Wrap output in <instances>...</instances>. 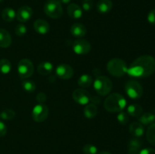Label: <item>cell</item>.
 Masks as SVG:
<instances>
[{
  "mask_svg": "<svg viewBox=\"0 0 155 154\" xmlns=\"http://www.w3.org/2000/svg\"><path fill=\"white\" fill-rule=\"evenodd\" d=\"M154 72L155 59L150 55H142L136 58L127 70V73L135 78H145Z\"/></svg>",
  "mask_w": 155,
  "mask_h": 154,
  "instance_id": "6da1fadb",
  "label": "cell"
},
{
  "mask_svg": "<svg viewBox=\"0 0 155 154\" xmlns=\"http://www.w3.org/2000/svg\"><path fill=\"white\" fill-rule=\"evenodd\" d=\"M127 106V101L122 95L119 93L110 94L104 102V107L110 113H119Z\"/></svg>",
  "mask_w": 155,
  "mask_h": 154,
  "instance_id": "7a4b0ae2",
  "label": "cell"
},
{
  "mask_svg": "<svg viewBox=\"0 0 155 154\" xmlns=\"http://www.w3.org/2000/svg\"><path fill=\"white\" fill-rule=\"evenodd\" d=\"M107 70L111 75L122 77L127 73L128 66L127 63L120 58H113L107 63Z\"/></svg>",
  "mask_w": 155,
  "mask_h": 154,
  "instance_id": "3957f363",
  "label": "cell"
},
{
  "mask_svg": "<svg viewBox=\"0 0 155 154\" xmlns=\"http://www.w3.org/2000/svg\"><path fill=\"white\" fill-rule=\"evenodd\" d=\"M95 91L101 96L109 95L113 88L111 80L104 75H98L96 77L93 83Z\"/></svg>",
  "mask_w": 155,
  "mask_h": 154,
  "instance_id": "277c9868",
  "label": "cell"
},
{
  "mask_svg": "<svg viewBox=\"0 0 155 154\" xmlns=\"http://www.w3.org/2000/svg\"><path fill=\"white\" fill-rule=\"evenodd\" d=\"M45 14L53 19H58L62 16L63 8L58 0H48L44 5Z\"/></svg>",
  "mask_w": 155,
  "mask_h": 154,
  "instance_id": "5b68a950",
  "label": "cell"
},
{
  "mask_svg": "<svg viewBox=\"0 0 155 154\" xmlns=\"http://www.w3.org/2000/svg\"><path fill=\"white\" fill-rule=\"evenodd\" d=\"M125 92L132 99H139L142 96V86L136 80H130L125 85Z\"/></svg>",
  "mask_w": 155,
  "mask_h": 154,
  "instance_id": "8992f818",
  "label": "cell"
},
{
  "mask_svg": "<svg viewBox=\"0 0 155 154\" xmlns=\"http://www.w3.org/2000/svg\"><path fill=\"white\" fill-rule=\"evenodd\" d=\"M33 70H34V66L31 60L29 59H21L18 63V72L21 78H29L33 75Z\"/></svg>",
  "mask_w": 155,
  "mask_h": 154,
  "instance_id": "52a82bcc",
  "label": "cell"
},
{
  "mask_svg": "<svg viewBox=\"0 0 155 154\" xmlns=\"http://www.w3.org/2000/svg\"><path fill=\"white\" fill-rule=\"evenodd\" d=\"M48 108L43 104H39L35 106L32 111V117L37 122H44L48 118Z\"/></svg>",
  "mask_w": 155,
  "mask_h": 154,
  "instance_id": "ba28073f",
  "label": "cell"
},
{
  "mask_svg": "<svg viewBox=\"0 0 155 154\" xmlns=\"http://www.w3.org/2000/svg\"><path fill=\"white\" fill-rule=\"evenodd\" d=\"M72 48L77 54L84 55L91 51V44L86 39H79L74 41Z\"/></svg>",
  "mask_w": 155,
  "mask_h": 154,
  "instance_id": "9c48e42d",
  "label": "cell"
},
{
  "mask_svg": "<svg viewBox=\"0 0 155 154\" xmlns=\"http://www.w3.org/2000/svg\"><path fill=\"white\" fill-rule=\"evenodd\" d=\"M73 98L77 104L86 105L90 102L91 95L87 91L83 88H77L73 92Z\"/></svg>",
  "mask_w": 155,
  "mask_h": 154,
  "instance_id": "30bf717a",
  "label": "cell"
},
{
  "mask_svg": "<svg viewBox=\"0 0 155 154\" xmlns=\"http://www.w3.org/2000/svg\"><path fill=\"white\" fill-rule=\"evenodd\" d=\"M56 75L61 79H70L74 75V69L70 65L62 63L56 68Z\"/></svg>",
  "mask_w": 155,
  "mask_h": 154,
  "instance_id": "8fae6325",
  "label": "cell"
},
{
  "mask_svg": "<svg viewBox=\"0 0 155 154\" xmlns=\"http://www.w3.org/2000/svg\"><path fill=\"white\" fill-rule=\"evenodd\" d=\"M33 16V9L27 5L22 6L16 13V18L19 22L26 23L30 21Z\"/></svg>",
  "mask_w": 155,
  "mask_h": 154,
  "instance_id": "7c38bea8",
  "label": "cell"
},
{
  "mask_svg": "<svg viewBox=\"0 0 155 154\" xmlns=\"http://www.w3.org/2000/svg\"><path fill=\"white\" fill-rule=\"evenodd\" d=\"M33 28L35 31L40 35H45L49 31V24L46 21L42 19H38L33 24Z\"/></svg>",
  "mask_w": 155,
  "mask_h": 154,
  "instance_id": "4fadbf2b",
  "label": "cell"
},
{
  "mask_svg": "<svg viewBox=\"0 0 155 154\" xmlns=\"http://www.w3.org/2000/svg\"><path fill=\"white\" fill-rule=\"evenodd\" d=\"M142 141L139 137L131 139L129 142L128 153L129 154H139L142 149Z\"/></svg>",
  "mask_w": 155,
  "mask_h": 154,
  "instance_id": "5bb4252c",
  "label": "cell"
},
{
  "mask_svg": "<svg viewBox=\"0 0 155 154\" xmlns=\"http://www.w3.org/2000/svg\"><path fill=\"white\" fill-rule=\"evenodd\" d=\"M86 27L80 23H75L71 27V33L74 37L82 38L86 36Z\"/></svg>",
  "mask_w": 155,
  "mask_h": 154,
  "instance_id": "9a60e30c",
  "label": "cell"
},
{
  "mask_svg": "<svg viewBox=\"0 0 155 154\" xmlns=\"http://www.w3.org/2000/svg\"><path fill=\"white\" fill-rule=\"evenodd\" d=\"M68 15L74 19H80L83 16V9L75 3H71L67 9Z\"/></svg>",
  "mask_w": 155,
  "mask_h": 154,
  "instance_id": "2e32d148",
  "label": "cell"
},
{
  "mask_svg": "<svg viewBox=\"0 0 155 154\" xmlns=\"http://www.w3.org/2000/svg\"><path fill=\"white\" fill-rule=\"evenodd\" d=\"M12 39L11 35L6 30L0 28V47L3 48H8L12 45Z\"/></svg>",
  "mask_w": 155,
  "mask_h": 154,
  "instance_id": "e0dca14e",
  "label": "cell"
},
{
  "mask_svg": "<svg viewBox=\"0 0 155 154\" xmlns=\"http://www.w3.org/2000/svg\"><path fill=\"white\" fill-rule=\"evenodd\" d=\"M130 132L133 137H142L145 132V128L142 124L140 122H133L130 125Z\"/></svg>",
  "mask_w": 155,
  "mask_h": 154,
  "instance_id": "ac0fdd59",
  "label": "cell"
},
{
  "mask_svg": "<svg viewBox=\"0 0 155 154\" xmlns=\"http://www.w3.org/2000/svg\"><path fill=\"white\" fill-rule=\"evenodd\" d=\"M113 7L110 0H99L97 3V11L101 14L108 13Z\"/></svg>",
  "mask_w": 155,
  "mask_h": 154,
  "instance_id": "d6986e66",
  "label": "cell"
},
{
  "mask_svg": "<svg viewBox=\"0 0 155 154\" xmlns=\"http://www.w3.org/2000/svg\"><path fill=\"white\" fill-rule=\"evenodd\" d=\"M54 66L49 61H43L39 63L37 66V71L40 75H47L52 72Z\"/></svg>",
  "mask_w": 155,
  "mask_h": 154,
  "instance_id": "ffe728a7",
  "label": "cell"
},
{
  "mask_svg": "<svg viewBox=\"0 0 155 154\" xmlns=\"http://www.w3.org/2000/svg\"><path fill=\"white\" fill-rule=\"evenodd\" d=\"M84 116L88 119H93L98 113V108L94 104H88L83 109Z\"/></svg>",
  "mask_w": 155,
  "mask_h": 154,
  "instance_id": "44dd1931",
  "label": "cell"
},
{
  "mask_svg": "<svg viewBox=\"0 0 155 154\" xmlns=\"http://www.w3.org/2000/svg\"><path fill=\"white\" fill-rule=\"evenodd\" d=\"M2 18L7 22H12L16 18V12L13 8H5L2 11Z\"/></svg>",
  "mask_w": 155,
  "mask_h": 154,
  "instance_id": "7402d4cb",
  "label": "cell"
},
{
  "mask_svg": "<svg viewBox=\"0 0 155 154\" xmlns=\"http://www.w3.org/2000/svg\"><path fill=\"white\" fill-rule=\"evenodd\" d=\"M142 113V107L139 104H131L127 108V114L133 116V117H137L141 116Z\"/></svg>",
  "mask_w": 155,
  "mask_h": 154,
  "instance_id": "603a6c76",
  "label": "cell"
},
{
  "mask_svg": "<svg viewBox=\"0 0 155 154\" xmlns=\"http://www.w3.org/2000/svg\"><path fill=\"white\" fill-rule=\"evenodd\" d=\"M77 83L81 88H88L92 83V78L88 74H83L79 77Z\"/></svg>",
  "mask_w": 155,
  "mask_h": 154,
  "instance_id": "cb8c5ba5",
  "label": "cell"
},
{
  "mask_svg": "<svg viewBox=\"0 0 155 154\" xmlns=\"http://www.w3.org/2000/svg\"><path fill=\"white\" fill-rule=\"evenodd\" d=\"M139 120L142 125H151L155 121V115L151 113H145L141 116Z\"/></svg>",
  "mask_w": 155,
  "mask_h": 154,
  "instance_id": "d4e9b609",
  "label": "cell"
},
{
  "mask_svg": "<svg viewBox=\"0 0 155 154\" xmlns=\"http://www.w3.org/2000/svg\"><path fill=\"white\" fill-rule=\"evenodd\" d=\"M146 137L148 142L153 146H155V123L149 125L146 131Z\"/></svg>",
  "mask_w": 155,
  "mask_h": 154,
  "instance_id": "484cf974",
  "label": "cell"
},
{
  "mask_svg": "<svg viewBox=\"0 0 155 154\" xmlns=\"http://www.w3.org/2000/svg\"><path fill=\"white\" fill-rule=\"evenodd\" d=\"M12 69V63L8 59L0 60V72L2 74H8Z\"/></svg>",
  "mask_w": 155,
  "mask_h": 154,
  "instance_id": "4316f807",
  "label": "cell"
},
{
  "mask_svg": "<svg viewBox=\"0 0 155 154\" xmlns=\"http://www.w3.org/2000/svg\"><path fill=\"white\" fill-rule=\"evenodd\" d=\"M15 112L11 109H6L0 113V118L3 120H12L15 117Z\"/></svg>",
  "mask_w": 155,
  "mask_h": 154,
  "instance_id": "83f0119b",
  "label": "cell"
},
{
  "mask_svg": "<svg viewBox=\"0 0 155 154\" xmlns=\"http://www.w3.org/2000/svg\"><path fill=\"white\" fill-rule=\"evenodd\" d=\"M22 87L27 92H33L36 90V84L32 80H25L22 82Z\"/></svg>",
  "mask_w": 155,
  "mask_h": 154,
  "instance_id": "f1b7e54d",
  "label": "cell"
},
{
  "mask_svg": "<svg viewBox=\"0 0 155 154\" xmlns=\"http://www.w3.org/2000/svg\"><path fill=\"white\" fill-rule=\"evenodd\" d=\"M83 152L84 154H97L98 149L95 145L87 143L83 146Z\"/></svg>",
  "mask_w": 155,
  "mask_h": 154,
  "instance_id": "f546056e",
  "label": "cell"
},
{
  "mask_svg": "<svg viewBox=\"0 0 155 154\" xmlns=\"http://www.w3.org/2000/svg\"><path fill=\"white\" fill-rule=\"evenodd\" d=\"M117 119L118 122L123 125H126L129 122V116L125 112H119Z\"/></svg>",
  "mask_w": 155,
  "mask_h": 154,
  "instance_id": "4dcf8cb0",
  "label": "cell"
},
{
  "mask_svg": "<svg viewBox=\"0 0 155 154\" xmlns=\"http://www.w3.org/2000/svg\"><path fill=\"white\" fill-rule=\"evenodd\" d=\"M15 34L18 35V36H23L27 33V27L23 24H19L15 27Z\"/></svg>",
  "mask_w": 155,
  "mask_h": 154,
  "instance_id": "1f68e13d",
  "label": "cell"
},
{
  "mask_svg": "<svg viewBox=\"0 0 155 154\" xmlns=\"http://www.w3.org/2000/svg\"><path fill=\"white\" fill-rule=\"evenodd\" d=\"M93 7V1L92 0H83L82 3V8L86 11H89Z\"/></svg>",
  "mask_w": 155,
  "mask_h": 154,
  "instance_id": "d6a6232c",
  "label": "cell"
},
{
  "mask_svg": "<svg viewBox=\"0 0 155 154\" xmlns=\"http://www.w3.org/2000/svg\"><path fill=\"white\" fill-rule=\"evenodd\" d=\"M147 19L150 24H152V25H155V9L150 11L148 17H147Z\"/></svg>",
  "mask_w": 155,
  "mask_h": 154,
  "instance_id": "836d02e7",
  "label": "cell"
},
{
  "mask_svg": "<svg viewBox=\"0 0 155 154\" xmlns=\"http://www.w3.org/2000/svg\"><path fill=\"white\" fill-rule=\"evenodd\" d=\"M47 96L44 92H40L36 95V101L39 103V104H44L46 101Z\"/></svg>",
  "mask_w": 155,
  "mask_h": 154,
  "instance_id": "e575fe53",
  "label": "cell"
},
{
  "mask_svg": "<svg viewBox=\"0 0 155 154\" xmlns=\"http://www.w3.org/2000/svg\"><path fill=\"white\" fill-rule=\"evenodd\" d=\"M7 133V127H6L5 124L0 120V137H3Z\"/></svg>",
  "mask_w": 155,
  "mask_h": 154,
  "instance_id": "d590c367",
  "label": "cell"
},
{
  "mask_svg": "<svg viewBox=\"0 0 155 154\" xmlns=\"http://www.w3.org/2000/svg\"><path fill=\"white\" fill-rule=\"evenodd\" d=\"M139 154H155V149L153 148H145L141 149Z\"/></svg>",
  "mask_w": 155,
  "mask_h": 154,
  "instance_id": "8d00e7d4",
  "label": "cell"
},
{
  "mask_svg": "<svg viewBox=\"0 0 155 154\" xmlns=\"http://www.w3.org/2000/svg\"><path fill=\"white\" fill-rule=\"evenodd\" d=\"M90 101H91V102H92V104H99V103H100V98H98V97H97V96H93V97L91 96Z\"/></svg>",
  "mask_w": 155,
  "mask_h": 154,
  "instance_id": "74e56055",
  "label": "cell"
},
{
  "mask_svg": "<svg viewBox=\"0 0 155 154\" xmlns=\"http://www.w3.org/2000/svg\"><path fill=\"white\" fill-rule=\"evenodd\" d=\"M61 3H63V4H68L69 3L71 0H58Z\"/></svg>",
  "mask_w": 155,
  "mask_h": 154,
  "instance_id": "f35d334b",
  "label": "cell"
},
{
  "mask_svg": "<svg viewBox=\"0 0 155 154\" xmlns=\"http://www.w3.org/2000/svg\"><path fill=\"white\" fill-rule=\"evenodd\" d=\"M98 154H111V153H110L109 152H107V151H102V152H101Z\"/></svg>",
  "mask_w": 155,
  "mask_h": 154,
  "instance_id": "ab89813d",
  "label": "cell"
},
{
  "mask_svg": "<svg viewBox=\"0 0 155 154\" xmlns=\"http://www.w3.org/2000/svg\"><path fill=\"white\" fill-rule=\"evenodd\" d=\"M3 1V0H0V2H2Z\"/></svg>",
  "mask_w": 155,
  "mask_h": 154,
  "instance_id": "60d3db41",
  "label": "cell"
}]
</instances>
